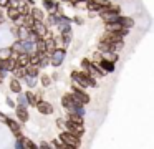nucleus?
Listing matches in <instances>:
<instances>
[{
  "label": "nucleus",
  "mask_w": 154,
  "mask_h": 149,
  "mask_svg": "<svg viewBox=\"0 0 154 149\" xmlns=\"http://www.w3.org/2000/svg\"><path fill=\"white\" fill-rule=\"evenodd\" d=\"M73 22H75V23H78V25H81V23H83V18H81V17H75Z\"/></svg>",
  "instance_id": "nucleus-33"
},
{
  "label": "nucleus",
  "mask_w": 154,
  "mask_h": 149,
  "mask_svg": "<svg viewBox=\"0 0 154 149\" xmlns=\"http://www.w3.org/2000/svg\"><path fill=\"white\" fill-rule=\"evenodd\" d=\"M65 56H66V50L65 48H55L53 51L50 53V65L60 66L61 63H63Z\"/></svg>",
  "instance_id": "nucleus-2"
},
{
  "label": "nucleus",
  "mask_w": 154,
  "mask_h": 149,
  "mask_svg": "<svg viewBox=\"0 0 154 149\" xmlns=\"http://www.w3.org/2000/svg\"><path fill=\"white\" fill-rule=\"evenodd\" d=\"M38 149H53V147H51L50 144H47V142H43V144H42V146H40V147H38Z\"/></svg>",
  "instance_id": "nucleus-34"
},
{
  "label": "nucleus",
  "mask_w": 154,
  "mask_h": 149,
  "mask_svg": "<svg viewBox=\"0 0 154 149\" xmlns=\"http://www.w3.org/2000/svg\"><path fill=\"white\" fill-rule=\"evenodd\" d=\"M98 66L101 68V71H104V73H111V71H114V63H111V61H108V60H101V61H98L96 63Z\"/></svg>",
  "instance_id": "nucleus-11"
},
{
  "label": "nucleus",
  "mask_w": 154,
  "mask_h": 149,
  "mask_svg": "<svg viewBox=\"0 0 154 149\" xmlns=\"http://www.w3.org/2000/svg\"><path fill=\"white\" fill-rule=\"evenodd\" d=\"M18 104H20V106H28L25 95H20V93H18Z\"/></svg>",
  "instance_id": "nucleus-29"
},
{
  "label": "nucleus",
  "mask_w": 154,
  "mask_h": 149,
  "mask_svg": "<svg viewBox=\"0 0 154 149\" xmlns=\"http://www.w3.org/2000/svg\"><path fill=\"white\" fill-rule=\"evenodd\" d=\"M35 108H37V111L40 113V114H43V116H48V114H51V113H53V106H51L48 101H43V99L37 101Z\"/></svg>",
  "instance_id": "nucleus-6"
},
{
  "label": "nucleus",
  "mask_w": 154,
  "mask_h": 149,
  "mask_svg": "<svg viewBox=\"0 0 154 149\" xmlns=\"http://www.w3.org/2000/svg\"><path fill=\"white\" fill-rule=\"evenodd\" d=\"M25 73H27L28 76H38V73H40V66L30 65V63H28V65L25 66Z\"/></svg>",
  "instance_id": "nucleus-18"
},
{
  "label": "nucleus",
  "mask_w": 154,
  "mask_h": 149,
  "mask_svg": "<svg viewBox=\"0 0 154 149\" xmlns=\"http://www.w3.org/2000/svg\"><path fill=\"white\" fill-rule=\"evenodd\" d=\"M80 65H81V71H86L88 65H90V60H88V58H83V60H81Z\"/></svg>",
  "instance_id": "nucleus-30"
},
{
  "label": "nucleus",
  "mask_w": 154,
  "mask_h": 149,
  "mask_svg": "<svg viewBox=\"0 0 154 149\" xmlns=\"http://www.w3.org/2000/svg\"><path fill=\"white\" fill-rule=\"evenodd\" d=\"M7 104L10 106V108H15V101L12 98H7Z\"/></svg>",
  "instance_id": "nucleus-32"
},
{
  "label": "nucleus",
  "mask_w": 154,
  "mask_h": 149,
  "mask_svg": "<svg viewBox=\"0 0 154 149\" xmlns=\"http://www.w3.org/2000/svg\"><path fill=\"white\" fill-rule=\"evenodd\" d=\"M121 30H124V26H121L118 22H111V23H106V32H121Z\"/></svg>",
  "instance_id": "nucleus-20"
},
{
  "label": "nucleus",
  "mask_w": 154,
  "mask_h": 149,
  "mask_svg": "<svg viewBox=\"0 0 154 149\" xmlns=\"http://www.w3.org/2000/svg\"><path fill=\"white\" fill-rule=\"evenodd\" d=\"M30 13H32V17H33L35 20H40V22L45 20V13H43V10H40V8H32Z\"/></svg>",
  "instance_id": "nucleus-21"
},
{
  "label": "nucleus",
  "mask_w": 154,
  "mask_h": 149,
  "mask_svg": "<svg viewBox=\"0 0 154 149\" xmlns=\"http://www.w3.org/2000/svg\"><path fill=\"white\" fill-rule=\"evenodd\" d=\"M14 55V51H12V48H4V50H0V60H4V58H8V56Z\"/></svg>",
  "instance_id": "nucleus-27"
},
{
  "label": "nucleus",
  "mask_w": 154,
  "mask_h": 149,
  "mask_svg": "<svg viewBox=\"0 0 154 149\" xmlns=\"http://www.w3.org/2000/svg\"><path fill=\"white\" fill-rule=\"evenodd\" d=\"M101 55H103L104 60H108V61H111V63H116V61H118V53H116V51L106 50V51H101Z\"/></svg>",
  "instance_id": "nucleus-16"
},
{
  "label": "nucleus",
  "mask_w": 154,
  "mask_h": 149,
  "mask_svg": "<svg viewBox=\"0 0 154 149\" xmlns=\"http://www.w3.org/2000/svg\"><path fill=\"white\" fill-rule=\"evenodd\" d=\"M7 18L12 20V22H17L20 18V12H18L17 7H12V5L7 7Z\"/></svg>",
  "instance_id": "nucleus-10"
},
{
  "label": "nucleus",
  "mask_w": 154,
  "mask_h": 149,
  "mask_svg": "<svg viewBox=\"0 0 154 149\" xmlns=\"http://www.w3.org/2000/svg\"><path fill=\"white\" fill-rule=\"evenodd\" d=\"M10 89H12V93H22V85H20V81H18L17 78H14L10 81Z\"/></svg>",
  "instance_id": "nucleus-22"
},
{
  "label": "nucleus",
  "mask_w": 154,
  "mask_h": 149,
  "mask_svg": "<svg viewBox=\"0 0 154 149\" xmlns=\"http://www.w3.org/2000/svg\"><path fill=\"white\" fill-rule=\"evenodd\" d=\"M5 20H7V18H5V15L0 12V25H2V23H5Z\"/></svg>",
  "instance_id": "nucleus-35"
},
{
  "label": "nucleus",
  "mask_w": 154,
  "mask_h": 149,
  "mask_svg": "<svg viewBox=\"0 0 154 149\" xmlns=\"http://www.w3.org/2000/svg\"><path fill=\"white\" fill-rule=\"evenodd\" d=\"M25 98H27V103H28L30 106H35V104H37V101H38V98H37V96H35L32 91H27V93H25Z\"/></svg>",
  "instance_id": "nucleus-24"
},
{
  "label": "nucleus",
  "mask_w": 154,
  "mask_h": 149,
  "mask_svg": "<svg viewBox=\"0 0 154 149\" xmlns=\"http://www.w3.org/2000/svg\"><path fill=\"white\" fill-rule=\"evenodd\" d=\"M17 66V61H15L14 56H8V58H4L0 60V70H5V71H12V70Z\"/></svg>",
  "instance_id": "nucleus-7"
},
{
  "label": "nucleus",
  "mask_w": 154,
  "mask_h": 149,
  "mask_svg": "<svg viewBox=\"0 0 154 149\" xmlns=\"http://www.w3.org/2000/svg\"><path fill=\"white\" fill-rule=\"evenodd\" d=\"M116 22L119 23L121 26H124V28H131V26L134 25V20H133V18H129V17H123V15L118 17Z\"/></svg>",
  "instance_id": "nucleus-13"
},
{
  "label": "nucleus",
  "mask_w": 154,
  "mask_h": 149,
  "mask_svg": "<svg viewBox=\"0 0 154 149\" xmlns=\"http://www.w3.org/2000/svg\"><path fill=\"white\" fill-rule=\"evenodd\" d=\"M22 144H23V149H38L37 146H35V142L32 141V139L25 138V136H22Z\"/></svg>",
  "instance_id": "nucleus-23"
},
{
  "label": "nucleus",
  "mask_w": 154,
  "mask_h": 149,
  "mask_svg": "<svg viewBox=\"0 0 154 149\" xmlns=\"http://www.w3.org/2000/svg\"><path fill=\"white\" fill-rule=\"evenodd\" d=\"M32 32H33L38 38H43V36L47 35V32H48V26H47V23L40 22V20H35L33 26H32Z\"/></svg>",
  "instance_id": "nucleus-5"
},
{
  "label": "nucleus",
  "mask_w": 154,
  "mask_h": 149,
  "mask_svg": "<svg viewBox=\"0 0 154 149\" xmlns=\"http://www.w3.org/2000/svg\"><path fill=\"white\" fill-rule=\"evenodd\" d=\"M8 5H10V0H0V7H5L7 8Z\"/></svg>",
  "instance_id": "nucleus-31"
},
{
  "label": "nucleus",
  "mask_w": 154,
  "mask_h": 149,
  "mask_svg": "<svg viewBox=\"0 0 154 149\" xmlns=\"http://www.w3.org/2000/svg\"><path fill=\"white\" fill-rule=\"evenodd\" d=\"M60 141L61 142H65V144H70V146H75V147H80V138L78 136H75V134H71V132H68V131H63L60 134Z\"/></svg>",
  "instance_id": "nucleus-3"
},
{
  "label": "nucleus",
  "mask_w": 154,
  "mask_h": 149,
  "mask_svg": "<svg viewBox=\"0 0 154 149\" xmlns=\"http://www.w3.org/2000/svg\"><path fill=\"white\" fill-rule=\"evenodd\" d=\"M5 123H7V126L10 128V131L14 132L15 136H22V126L18 124L17 121H14V119H5Z\"/></svg>",
  "instance_id": "nucleus-9"
},
{
  "label": "nucleus",
  "mask_w": 154,
  "mask_h": 149,
  "mask_svg": "<svg viewBox=\"0 0 154 149\" xmlns=\"http://www.w3.org/2000/svg\"><path fill=\"white\" fill-rule=\"evenodd\" d=\"M71 79H73V83L83 86V88H96L98 85L96 78L90 76L86 71H73L71 73Z\"/></svg>",
  "instance_id": "nucleus-1"
},
{
  "label": "nucleus",
  "mask_w": 154,
  "mask_h": 149,
  "mask_svg": "<svg viewBox=\"0 0 154 149\" xmlns=\"http://www.w3.org/2000/svg\"><path fill=\"white\" fill-rule=\"evenodd\" d=\"M60 36H61V43H63V45L66 46V45H70V42H71V36H73V32H71V28L63 30V32H60Z\"/></svg>",
  "instance_id": "nucleus-15"
},
{
  "label": "nucleus",
  "mask_w": 154,
  "mask_h": 149,
  "mask_svg": "<svg viewBox=\"0 0 154 149\" xmlns=\"http://www.w3.org/2000/svg\"><path fill=\"white\" fill-rule=\"evenodd\" d=\"M23 79H25V83L28 85V88H35V86H37V76H28V75H25Z\"/></svg>",
  "instance_id": "nucleus-25"
},
{
  "label": "nucleus",
  "mask_w": 154,
  "mask_h": 149,
  "mask_svg": "<svg viewBox=\"0 0 154 149\" xmlns=\"http://www.w3.org/2000/svg\"><path fill=\"white\" fill-rule=\"evenodd\" d=\"M65 129H66L68 132H71V134L78 136V138L85 132L83 124H76V123H71V121H65Z\"/></svg>",
  "instance_id": "nucleus-4"
},
{
  "label": "nucleus",
  "mask_w": 154,
  "mask_h": 149,
  "mask_svg": "<svg viewBox=\"0 0 154 149\" xmlns=\"http://www.w3.org/2000/svg\"><path fill=\"white\" fill-rule=\"evenodd\" d=\"M61 13H57V12H51L50 15H48V18H47V22H48V25H53V26H57L58 23H60V20H61Z\"/></svg>",
  "instance_id": "nucleus-14"
},
{
  "label": "nucleus",
  "mask_w": 154,
  "mask_h": 149,
  "mask_svg": "<svg viewBox=\"0 0 154 149\" xmlns=\"http://www.w3.org/2000/svg\"><path fill=\"white\" fill-rule=\"evenodd\" d=\"M101 60H103V55H101V51H94L93 53V56H91V61L93 63H98V61H101Z\"/></svg>",
  "instance_id": "nucleus-28"
},
{
  "label": "nucleus",
  "mask_w": 154,
  "mask_h": 149,
  "mask_svg": "<svg viewBox=\"0 0 154 149\" xmlns=\"http://www.w3.org/2000/svg\"><path fill=\"white\" fill-rule=\"evenodd\" d=\"M2 81H4V79H2V78H0V83H2Z\"/></svg>",
  "instance_id": "nucleus-36"
},
{
  "label": "nucleus",
  "mask_w": 154,
  "mask_h": 149,
  "mask_svg": "<svg viewBox=\"0 0 154 149\" xmlns=\"http://www.w3.org/2000/svg\"><path fill=\"white\" fill-rule=\"evenodd\" d=\"M61 104H63V108L66 109V111H70L71 108H75V106H80V104H75V101L71 99L70 95H65L63 98H61Z\"/></svg>",
  "instance_id": "nucleus-12"
},
{
  "label": "nucleus",
  "mask_w": 154,
  "mask_h": 149,
  "mask_svg": "<svg viewBox=\"0 0 154 149\" xmlns=\"http://www.w3.org/2000/svg\"><path fill=\"white\" fill-rule=\"evenodd\" d=\"M15 113H17V119L20 123H27L28 121V109L27 106H15Z\"/></svg>",
  "instance_id": "nucleus-8"
},
{
  "label": "nucleus",
  "mask_w": 154,
  "mask_h": 149,
  "mask_svg": "<svg viewBox=\"0 0 154 149\" xmlns=\"http://www.w3.org/2000/svg\"><path fill=\"white\" fill-rule=\"evenodd\" d=\"M10 73L14 75V78H17V79H23V76L27 75V73H25V66H15Z\"/></svg>",
  "instance_id": "nucleus-17"
},
{
  "label": "nucleus",
  "mask_w": 154,
  "mask_h": 149,
  "mask_svg": "<svg viewBox=\"0 0 154 149\" xmlns=\"http://www.w3.org/2000/svg\"><path fill=\"white\" fill-rule=\"evenodd\" d=\"M83 118H85V116L75 114V113H68V114H66V121L76 123V124H83Z\"/></svg>",
  "instance_id": "nucleus-19"
},
{
  "label": "nucleus",
  "mask_w": 154,
  "mask_h": 149,
  "mask_svg": "<svg viewBox=\"0 0 154 149\" xmlns=\"http://www.w3.org/2000/svg\"><path fill=\"white\" fill-rule=\"evenodd\" d=\"M40 83H42V86L48 88V86L51 85V76H50V75H43V76L40 78Z\"/></svg>",
  "instance_id": "nucleus-26"
}]
</instances>
